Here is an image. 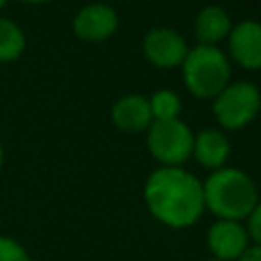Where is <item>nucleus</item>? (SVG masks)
<instances>
[{
    "label": "nucleus",
    "mask_w": 261,
    "mask_h": 261,
    "mask_svg": "<svg viewBox=\"0 0 261 261\" xmlns=\"http://www.w3.org/2000/svg\"><path fill=\"white\" fill-rule=\"evenodd\" d=\"M4 2H6V0H0V6H2V4H4Z\"/></svg>",
    "instance_id": "20"
},
{
    "label": "nucleus",
    "mask_w": 261,
    "mask_h": 261,
    "mask_svg": "<svg viewBox=\"0 0 261 261\" xmlns=\"http://www.w3.org/2000/svg\"><path fill=\"white\" fill-rule=\"evenodd\" d=\"M116 27L118 16L106 4H88L73 20V31L84 41H104L116 31Z\"/></svg>",
    "instance_id": "9"
},
{
    "label": "nucleus",
    "mask_w": 261,
    "mask_h": 261,
    "mask_svg": "<svg viewBox=\"0 0 261 261\" xmlns=\"http://www.w3.org/2000/svg\"><path fill=\"white\" fill-rule=\"evenodd\" d=\"M145 202L151 214L167 226L194 224L204 210L202 184L181 167H159L145 184Z\"/></svg>",
    "instance_id": "1"
},
{
    "label": "nucleus",
    "mask_w": 261,
    "mask_h": 261,
    "mask_svg": "<svg viewBox=\"0 0 261 261\" xmlns=\"http://www.w3.org/2000/svg\"><path fill=\"white\" fill-rule=\"evenodd\" d=\"M147 147L163 167H179L192 155L194 135L179 118L153 120L147 133Z\"/></svg>",
    "instance_id": "4"
},
{
    "label": "nucleus",
    "mask_w": 261,
    "mask_h": 261,
    "mask_svg": "<svg viewBox=\"0 0 261 261\" xmlns=\"http://www.w3.org/2000/svg\"><path fill=\"white\" fill-rule=\"evenodd\" d=\"M247 218V234L255 241V245H261V202L255 204Z\"/></svg>",
    "instance_id": "16"
},
{
    "label": "nucleus",
    "mask_w": 261,
    "mask_h": 261,
    "mask_svg": "<svg viewBox=\"0 0 261 261\" xmlns=\"http://www.w3.org/2000/svg\"><path fill=\"white\" fill-rule=\"evenodd\" d=\"M261 108L259 88L251 82H234L228 84L214 98V116L220 126L228 130H237L247 126Z\"/></svg>",
    "instance_id": "5"
},
{
    "label": "nucleus",
    "mask_w": 261,
    "mask_h": 261,
    "mask_svg": "<svg viewBox=\"0 0 261 261\" xmlns=\"http://www.w3.org/2000/svg\"><path fill=\"white\" fill-rule=\"evenodd\" d=\"M181 71L186 88L196 98H216L230 80L228 57L214 45H198L188 49Z\"/></svg>",
    "instance_id": "3"
},
{
    "label": "nucleus",
    "mask_w": 261,
    "mask_h": 261,
    "mask_svg": "<svg viewBox=\"0 0 261 261\" xmlns=\"http://www.w3.org/2000/svg\"><path fill=\"white\" fill-rule=\"evenodd\" d=\"M0 261H31V259L16 241L0 237Z\"/></svg>",
    "instance_id": "15"
},
{
    "label": "nucleus",
    "mask_w": 261,
    "mask_h": 261,
    "mask_svg": "<svg viewBox=\"0 0 261 261\" xmlns=\"http://www.w3.org/2000/svg\"><path fill=\"white\" fill-rule=\"evenodd\" d=\"M192 155L198 159L202 167L216 171L226 163L230 155V143L224 133L216 128H204L194 137Z\"/></svg>",
    "instance_id": "11"
},
{
    "label": "nucleus",
    "mask_w": 261,
    "mask_h": 261,
    "mask_svg": "<svg viewBox=\"0 0 261 261\" xmlns=\"http://www.w3.org/2000/svg\"><path fill=\"white\" fill-rule=\"evenodd\" d=\"M204 208L214 212L220 220L247 218L257 204V188L253 179L234 167H220L202 184Z\"/></svg>",
    "instance_id": "2"
},
{
    "label": "nucleus",
    "mask_w": 261,
    "mask_h": 261,
    "mask_svg": "<svg viewBox=\"0 0 261 261\" xmlns=\"http://www.w3.org/2000/svg\"><path fill=\"white\" fill-rule=\"evenodd\" d=\"M0 165H2V145H0Z\"/></svg>",
    "instance_id": "18"
},
{
    "label": "nucleus",
    "mask_w": 261,
    "mask_h": 261,
    "mask_svg": "<svg viewBox=\"0 0 261 261\" xmlns=\"http://www.w3.org/2000/svg\"><path fill=\"white\" fill-rule=\"evenodd\" d=\"M112 122L126 133H139L149 128L153 122L149 98L141 94H126L118 98L112 106Z\"/></svg>",
    "instance_id": "10"
},
{
    "label": "nucleus",
    "mask_w": 261,
    "mask_h": 261,
    "mask_svg": "<svg viewBox=\"0 0 261 261\" xmlns=\"http://www.w3.org/2000/svg\"><path fill=\"white\" fill-rule=\"evenodd\" d=\"M27 2H47V0H27Z\"/></svg>",
    "instance_id": "19"
},
{
    "label": "nucleus",
    "mask_w": 261,
    "mask_h": 261,
    "mask_svg": "<svg viewBox=\"0 0 261 261\" xmlns=\"http://www.w3.org/2000/svg\"><path fill=\"white\" fill-rule=\"evenodd\" d=\"M24 49V35L22 31L6 20L0 18V61H10L16 59Z\"/></svg>",
    "instance_id": "13"
},
{
    "label": "nucleus",
    "mask_w": 261,
    "mask_h": 261,
    "mask_svg": "<svg viewBox=\"0 0 261 261\" xmlns=\"http://www.w3.org/2000/svg\"><path fill=\"white\" fill-rule=\"evenodd\" d=\"M249 234L241 222L234 220H218L208 230V247L214 259L234 261L247 249Z\"/></svg>",
    "instance_id": "8"
},
{
    "label": "nucleus",
    "mask_w": 261,
    "mask_h": 261,
    "mask_svg": "<svg viewBox=\"0 0 261 261\" xmlns=\"http://www.w3.org/2000/svg\"><path fill=\"white\" fill-rule=\"evenodd\" d=\"M196 35L200 39V45H214L220 39L228 37L230 33V16L220 6H206L200 10L194 22Z\"/></svg>",
    "instance_id": "12"
},
{
    "label": "nucleus",
    "mask_w": 261,
    "mask_h": 261,
    "mask_svg": "<svg viewBox=\"0 0 261 261\" xmlns=\"http://www.w3.org/2000/svg\"><path fill=\"white\" fill-rule=\"evenodd\" d=\"M230 57L245 69L261 67V22L243 20L228 33Z\"/></svg>",
    "instance_id": "7"
},
{
    "label": "nucleus",
    "mask_w": 261,
    "mask_h": 261,
    "mask_svg": "<svg viewBox=\"0 0 261 261\" xmlns=\"http://www.w3.org/2000/svg\"><path fill=\"white\" fill-rule=\"evenodd\" d=\"M149 108H151L153 120H171V118H177L181 110V102L173 90H157L149 98Z\"/></svg>",
    "instance_id": "14"
},
{
    "label": "nucleus",
    "mask_w": 261,
    "mask_h": 261,
    "mask_svg": "<svg viewBox=\"0 0 261 261\" xmlns=\"http://www.w3.org/2000/svg\"><path fill=\"white\" fill-rule=\"evenodd\" d=\"M210 261H220V259H210Z\"/></svg>",
    "instance_id": "21"
},
{
    "label": "nucleus",
    "mask_w": 261,
    "mask_h": 261,
    "mask_svg": "<svg viewBox=\"0 0 261 261\" xmlns=\"http://www.w3.org/2000/svg\"><path fill=\"white\" fill-rule=\"evenodd\" d=\"M239 261H261V245H253V247H247Z\"/></svg>",
    "instance_id": "17"
},
{
    "label": "nucleus",
    "mask_w": 261,
    "mask_h": 261,
    "mask_svg": "<svg viewBox=\"0 0 261 261\" xmlns=\"http://www.w3.org/2000/svg\"><path fill=\"white\" fill-rule=\"evenodd\" d=\"M143 53L155 65L163 69H171L184 63L188 55L186 41L173 29H151L143 39Z\"/></svg>",
    "instance_id": "6"
}]
</instances>
